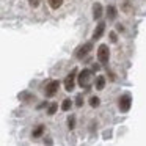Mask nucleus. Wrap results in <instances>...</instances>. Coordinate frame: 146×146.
Segmentation results:
<instances>
[{
  "mask_svg": "<svg viewBox=\"0 0 146 146\" xmlns=\"http://www.w3.org/2000/svg\"><path fill=\"white\" fill-rule=\"evenodd\" d=\"M108 58H110V50H108V46L107 44H101L98 49V60L99 63L105 64L108 63Z\"/></svg>",
  "mask_w": 146,
  "mask_h": 146,
  "instance_id": "1",
  "label": "nucleus"
},
{
  "mask_svg": "<svg viewBox=\"0 0 146 146\" xmlns=\"http://www.w3.org/2000/svg\"><path fill=\"white\" fill-rule=\"evenodd\" d=\"M118 105H119V110L121 111H129L130 110V105H132V98H130L129 93H126V94H123L119 98V102H118Z\"/></svg>",
  "mask_w": 146,
  "mask_h": 146,
  "instance_id": "2",
  "label": "nucleus"
},
{
  "mask_svg": "<svg viewBox=\"0 0 146 146\" xmlns=\"http://www.w3.org/2000/svg\"><path fill=\"white\" fill-rule=\"evenodd\" d=\"M90 80H91V71L90 69H83L79 76V85L82 88L90 90Z\"/></svg>",
  "mask_w": 146,
  "mask_h": 146,
  "instance_id": "3",
  "label": "nucleus"
},
{
  "mask_svg": "<svg viewBox=\"0 0 146 146\" xmlns=\"http://www.w3.org/2000/svg\"><path fill=\"white\" fill-rule=\"evenodd\" d=\"M58 88H60V82L58 80H50V82L46 85V96L47 98H54L57 94Z\"/></svg>",
  "mask_w": 146,
  "mask_h": 146,
  "instance_id": "4",
  "label": "nucleus"
},
{
  "mask_svg": "<svg viewBox=\"0 0 146 146\" xmlns=\"http://www.w3.org/2000/svg\"><path fill=\"white\" fill-rule=\"evenodd\" d=\"M91 50H93V42H85V44H83L82 47H79V50L76 52V57L79 58V60H83Z\"/></svg>",
  "mask_w": 146,
  "mask_h": 146,
  "instance_id": "5",
  "label": "nucleus"
},
{
  "mask_svg": "<svg viewBox=\"0 0 146 146\" xmlns=\"http://www.w3.org/2000/svg\"><path fill=\"white\" fill-rule=\"evenodd\" d=\"M76 74L77 69H74L71 74H68V77L64 79V90L66 91H72L74 90V83H76Z\"/></svg>",
  "mask_w": 146,
  "mask_h": 146,
  "instance_id": "6",
  "label": "nucleus"
},
{
  "mask_svg": "<svg viewBox=\"0 0 146 146\" xmlns=\"http://www.w3.org/2000/svg\"><path fill=\"white\" fill-rule=\"evenodd\" d=\"M104 32H105V22H99L96 30H94V33H93V39H101Z\"/></svg>",
  "mask_w": 146,
  "mask_h": 146,
  "instance_id": "7",
  "label": "nucleus"
},
{
  "mask_svg": "<svg viewBox=\"0 0 146 146\" xmlns=\"http://www.w3.org/2000/svg\"><path fill=\"white\" fill-rule=\"evenodd\" d=\"M101 16H102V5L101 3H94L93 5V17L98 21V19H101Z\"/></svg>",
  "mask_w": 146,
  "mask_h": 146,
  "instance_id": "8",
  "label": "nucleus"
},
{
  "mask_svg": "<svg viewBox=\"0 0 146 146\" xmlns=\"http://www.w3.org/2000/svg\"><path fill=\"white\" fill-rule=\"evenodd\" d=\"M107 16H108V19H110V21H115V19H116L118 11H116V8H115L113 5H108V7H107Z\"/></svg>",
  "mask_w": 146,
  "mask_h": 146,
  "instance_id": "9",
  "label": "nucleus"
},
{
  "mask_svg": "<svg viewBox=\"0 0 146 146\" xmlns=\"http://www.w3.org/2000/svg\"><path fill=\"white\" fill-rule=\"evenodd\" d=\"M94 85H96V90H104L105 88V77L104 76H98L96 77V82H94Z\"/></svg>",
  "mask_w": 146,
  "mask_h": 146,
  "instance_id": "10",
  "label": "nucleus"
},
{
  "mask_svg": "<svg viewBox=\"0 0 146 146\" xmlns=\"http://www.w3.org/2000/svg\"><path fill=\"white\" fill-rule=\"evenodd\" d=\"M49 5H50L52 10H58L63 5V0H49Z\"/></svg>",
  "mask_w": 146,
  "mask_h": 146,
  "instance_id": "11",
  "label": "nucleus"
},
{
  "mask_svg": "<svg viewBox=\"0 0 146 146\" xmlns=\"http://www.w3.org/2000/svg\"><path fill=\"white\" fill-rule=\"evenodd\" d=\"M42 133H44V126H38L35 130H33L32 135H33V138H39V137H41Z\"/></svg>",
  "mask_w": 146,
  "mask_h": 146,
  "instance_id": "12",
  "label": "nucleus"
},
{
  "mask_svg": "<svg viewBox=\"0 0 146 146\" xmlns=\"http://www.w3.org/2000/svg\"><path fill=\"white\" fill-rule=\"evenodd\" d=\"M71 107H72V102H71V99H64L63 104H61V110H63V111H69Z\"/></svg>",
  "mask_w": 146,
  "mask_h": 146,
  "instance_id": "13",
  "label": "nucleus"
},
{
  "mask_svg": "<svg viewBox=\"0 0 146 146\" xmlns=\"http://www.w3.org/2000/svg\"><path fill=\"white\" fill-rule=\"evenodd\" d=\"M19 99H24V101H35V96H32V94H29V93H21L19 94Z\"/></svg>",
  "mask_w": 146,
  "mask_h": 146,
  "instance_id": "14",
  "label": "nucleus"
},
{
  "mask_svg": "<svg viewBox=\"0 0 146 146\" xmlns=\"http://www.w3.org/2000/svg\"><path fill=\"white\" fill-rule=\"evenodd\" d=\"M99 104H101V99L96 98V96H93V98L90 99V105H91V107H99Z\"/></svg>",
  "mask_w": 146,
  "mask_h": 146,
  "instance_id": "15",
  "label": "nucleus"
},
{
  "mask_svg": "<svg viewBox=\"0 0 146 146\" xmlns=\"http://www.w3.org/2000/svg\"><path fill=\"white\" fill-rule=\"evenodd\" d=\"M68 124H69V126H68L69 129H74V126H76V118L69 116V118H68Z\"/></svg>",
  "mask_w": 146,
  "mask_h": 146,
  "instance_id": "16",
  "label": "nucleus"
},
{
  "mask_svg": "<svg viewBox=\"0 0 146 146\" xmlns=\"http://www.w3.org/2000/svg\"><path fill=\"white\" fill-rule=\"evenodd\" d=\"M57 108H58V104H52L50 107H49V110H47V113L49 115H54L55 111H57Z\"/></svg>",
  "mask_w": 146,
  "mask_h": 146,
  "instance_id": "17",
  "label": "nucleus"
},
{
  "mask_svg": "<svg viewBox=\"0 0 146 146\" xmlns=\"http://www.w3.org/2000/svg\"><path fill=\"white\" fill-rule=\"evenodd\" d=\"M29 3H30V7L36 8V7L39 5V0H29Z\"/></svg>",
  "mask_w": 146,
  "mask_h": 146,
  "instance_id": "18",
  "label": "nucleus"
},
{
  "mask_svg": "<svg viewBox=\"0 0 146 146\" xmlns=\"http://www.w3.org/2000/svg\"><path fill=\"white\" fill-rule=\"evenodd\" d=\"M76 104H77V107H82V104H83V101H82V94H79L77 96V99H76Z\"/></svg>",
  "mask_w": 146,
  "mask_h": 146,
  "instance_id": "19",
  "label": "nucleus"
},
{
  "mask_svg": "<svg viewBox=\"0 0 146 146\" xmlns=\"http://www.w3.org/2000/svg\"><path fill=\"white\" fill-rule=\"evenodd\" d=\"M110 41H111V42H116V41H118L116 33H115V32H111V33H110Z\"/></svg>",
  "mask_w": 146,
  "mask_h": 146,
  "instance_id": "20",
  "label": "nucleus"
},
{
  "mask_svg": "<svg viewBox=\"0 0 146 146\" xmlns=\"http://www.w3.org/2000/svg\"><path fill=\"white\" fill-rule=\"evenodd\" d=\"M116 30H118V32H123V25H121V24H118V25H116Z\"/></svg>",
  "mask_w": 146,
  "mask_h": 146,
  "instance_id": "21",
  "label": "nucleus"
}]
</instances>
